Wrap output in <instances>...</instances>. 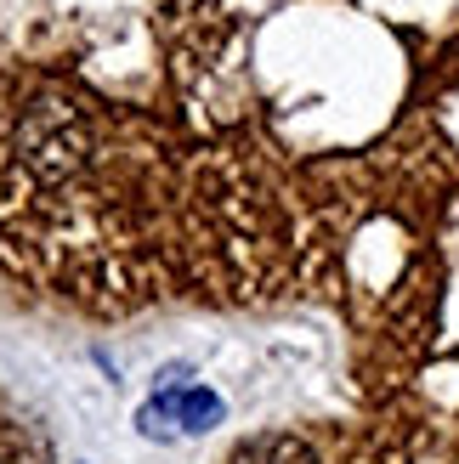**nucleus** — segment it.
Returning a JSON list of instances; mask_svg holds the SVG:
<instances>
[{
    "instance_id": "obj_1",
    "label": "nucleus",
    "mask_w": 459,
    "mask_h": 464,
    "mask_svg": "<svg viewBox=\"0 0 459 464\" xmlns=\"http://www.w3.org/2000/svg\"><path fill=\"white\" fill-rule=\"evenodd\" d=\"M233 464H324V453L295 430H267V436H249L233 453Z\"/></svg>"
},
{
    "instance_id": "obj_2",
    "label": "nucleus",
    "mask_w": 459,
    "mask_h": 464,
    "mask_svg": "<svg viewBox=\"0 0 459 464\" xmlns=\"http://www.w3.org/2000/svg\"><path fill=\"white\" fill-rule=\"evenodd\" d=\"M221 420V402L210 391H176V425L181 430H210Z\"/></svg>"
},
{
    "instance_id": "obj_3",
    "label": "nucleus",
    "mask_w": 459,
    "mask_h": 464,
    "mask_svg": "<svg viewBox=\"0 0 459 464\" xmlns=\"http://www.w3.org/2000/svg\"><path fill=\"white\" fill-rule=\"evenodd\" d=\"M0 464H34L29 442H23L17 425H6V420H0Z\"/></svg>"
}]
</instances>
